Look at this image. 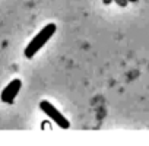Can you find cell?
Returning a JSON list of instances; mask_svg holds the SVG:
<instances>
[{
    "mask_svg": "<svg viewBox=\"0 0 149 146\" xmlns=\"http://www.w3.org/2000/svg\"><path fill=\"white\" fill-rule=\"evenodd\" d=\"M56 29H57L56 24H48V25H45V26L31 40V42L26 45V48H25V57H26V58H32V57L48 42V40L56 34Z\"/></svg>",
    "mask_w": 149,
    "mask_h": 146,
    "instance_id": "6da1fadb",
    "label": "cell"
},
{
    "mask_svg": "<svg viewBox=\"0 0 149 146\" xmlns=\"http://www.w3.org/2000/svg\"><path fill=\"white\" fill-rule=\"evenodd\" d=\"M40 108H41L60 129H69L70 123L67 121V118H66L51 102H48V101H41V102H40Z\"/></svg>",
    "mask_w": 149,
    "mask_h": 146,
    "instance_id": "7a4b0ae2",
    "label": "cell"
},
{
    "mask_svg": "<svg viewBox=\"0 0 149 146\" xmlns=\"http://www.w3.org/2000/svg\"><path fill=\"white\" fill-rule=\"evenodd\" d=\"M21 86H22V82L21 79H13L2 92V101L6 102V104H12L16 98V95L19 94L21 91Z\"/></svg>",
    "mask_w": 149,
    "mask_h": 146,
    "instance_id": "3957f363",
    "label": "cell"
},
{
    "mask_svg": "<svg viewBox=\"0 0 149 146\" xmlns=\"http://www.w3.org/2000/svg\"><path fill=\"white\" fill-rule=\"evenodd\" d=\"M126 2H137V0H126Z\"/></svg>",
    "mask_w": 149,
    "mask_h": 146,
    "instance_id": "277c9868",
    "label": "cell"
}]
</instances>
